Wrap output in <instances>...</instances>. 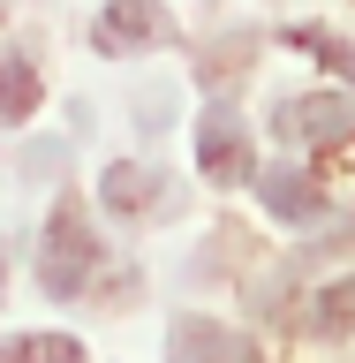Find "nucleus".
I'll return each instance as SVG.
<instances>
[{"mask_svg":"<svg viewBox=\"0 0 355 363\" xmlns=\"http://www.w3.org/2000/svg\"><path fill=\"white\" fill-rule=\"evenodd\" d=\"M167 363H249V348L212 318H174L167 325Z\"/></svg>","mask_w":355,"mask_h":363,"instance_id":"5","label":"nucleus"},{"mask_svg":"<svg viewBox=\"0 0 355 363\" xmlns=\"http://www.w3.org/2000/svg\"><path fill=\"white\" fill-rule=\"evenodd\" d=\"M91 38H98V53H144V45L167 38V8L159 0H106Z\"/></svg>","mask_w":355,"mask_h":363,"instance_id":"4","label":"nucleus"},{"mask_svg":"<svg viewBox=\"0 0 355 363\" xmlns=\"http://www.w3.org/2000/svg\"><path fill=\"white\" fill-rule=\"evenodd\" d=\"M197 167L212 182H257V167H249V129L235 121V106H204V121H197Z\"/></svg>","mask_w":355,"mask_h":363,"instance_id":"2","label":"nucleus"},{"mask_svg":"<svg viewBox=\"0 0 355 363\" xmlns=\"http://www.w3.org/2000/svg\"><path fill=\"white\" fill-rule=\"evenodd\" d=\"M272 129L288 136V144H348L355 136V106L333 99V91H310V99H288Z\"/></svg>","mask_w":355,"mask_h":363,"instance_id":"3","label":"nucleus"},{"mask_svg":"<svg viewBox=\"0 0 355 363\" xmlns=\"http://www.w3.org/2000/svg\"><path fill=\"white\" fill-rule=\"evenodd\" d=\"M38 106V68L23 53H0V121H30Z\"/></svg>","mask_w":355,"mask_h":363,"instance_id":"9","label":"nucleus"},{"mask_svg":"<svg viewBox=\"0 0 355 363\" xmlns=\"http://www.w3.org/2000/svg\"><path fill=\"white\" fill-rule=\"evenodd\" d=\"M0 363H84V340L76 333H16V340H0Z\"/></svg>","mask_w":355,"mask_h":363,"instance_id":"8","label":"nucleus"},{"mask_svg":"<svg viewBox=\"0 0 355 363\" xmlns=\"http://www.w3.org/2000/svg\"><path fill=\"white\" fill-rule=\"evenodd\" d=\"M257 197H265V212H280V220H317V212H325V189H317L303 167H272V174H257Z\"/></svg>","mask_w":355,"mask_h":363,"instance_id":"6","label":"nucleus"},{"mask_svg":"<svg viewBox=\"0 0 355 363\" xmlns=\"http://www.w3.org/2000/svg\"><path fill=\"white\" fill-rule=\"evenodd\" d=\"M167 197V182L152 167H106V212H152Z\"/></svg>","mask_w":355,"mask_h":363,"instance_id":"7","label":"nucleus"},{"mask_svg":"<svg viewBox=\"0 0 355 363\" xmlns=\"http://www.w3.org/2000/svg\"><path fill=\"white\" fill-rule=\"evenodd\" d=\"M98 265H106V242L91 235V220H84V204L76 197H61L53 204V220H45V250H38V280H45V295H84L91 280H98Z\"/></svg>","mask_w":355,"mask_h":363,"instance_id":"1","label":"nucleus"},{"mask_svg":"<svg viewBox=\"0 0 355 363\" xmlns=\"http://www.w3.org/2000/svg\"><path fill=\"white\" fill-rule=\"evenodd\" d=\"M0 280H8V257H0Z\"/></svg>","mask_w":355,"mask_h":363,"instance_id":"11","label":"nucleus"},{"mask_svg":"<svg viewBox=\"0 0 355 363\" xmlns=\"http://www.w3.org/2000/svg\"><path fill=\"white\" fill-rule=\"evenodd\" d=\"M295 45H310V53H325V68H340V76H355V45L325 38V30H295Z\"/></svg>","mask_w":355,"mask_h":363,"instance_id":"10","label":"nucleus"}]
</instances>
